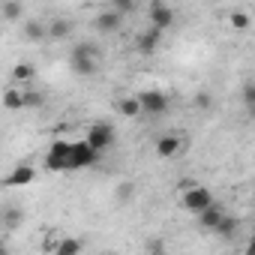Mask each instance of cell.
<instances>
[{
  "label": "cell",
  "instance_id": "cell-1",
  "mask_svg": "<svg viewBox=\"0 0 255 255\" xmlns=\"http://www.w3.org/2000/svg\"><path fill=\"white\" fill-rule=\"evenodd\" d=\"M69 63H72V69H75L78 75H93L96 66H99V51H96V45L78 42V45L72 48V54H69Z\"/></svg>",
  "mask_w": 255,
  "mask_h": 255
},
{
  "label": "cell",
  "instance_id": "cell-2",
  "mask_svg": "<svg viewBox=\"0 0 255 255\" xmlns=\"http://www.w3.org/2000/svg\"><path fill=\"white\" fill-rule=\"evenodd\" d=\"M114 138H117V132H114V126H111V123H93L90 129H87L84 144L99 156V153H105V150L114 144Z\"/></svg>",
  "mask_w": 255,
  "mask_h": 255
},
{
  "label": "cell",
  "instance_id": "cell-3",
  "mask_svg": "<svg viewBox=\"0 0 255 255\" xmlns=\"http://www.w3.org/2000/svg\"><path fill=\"white\" fill-rule=\"evenodd\" d=\"M69 147L72 141H63V138L51 141L45 153V171H69Z\"/></svg>",
  "mask_w": 255,
  "mask_h": 255
},
{
  "label": "cell",
  "instance_id": "cell-4",
  "mask_svg": "<svg viewBox=\"0 0 255 255\" xmlns=\"http://www.w3.org/2000/svg\"><path fill=\"white\" fill-rule=\"evenodd\" d=\"M180 204H183V210H189V213L198 216L201 210H207V207L213 204V192H210L207 186H189V189L183 192Z\"/></svg>",
  "mask_w": 255,
  "mask_h": 255
},
{
  "label": "cell",
  "instance_id": "cell-5",
  "mask_svg": "<svg viewBox=\"0 0 255 255\" xmlns=\"http://www.w3.org/2000/svg\"><path fill=\"white\" fill-rule=\"evenodd\" d=\"M99 156L84 144V141H72L69 147V171H81V168H90Z\"/></svg>",
  "mask_w": 255,
  "mask_h": 255
},
{
  "label": "cell",
  "instance_id": "cell-6",
  "mask_svg": "<svg viewBox=\"0 0 255 255\" xmlns=\"http://www.w3.org/2000/svg\"><path fill=\"white\" fill-rule=\"evenodd\" d=\"M135 99H138L141 111H147V114H165V111H168V96H165L162 90H144V93H138Z\"/></svg>",
  "mask_w": 255,
  "mask_h": 255
},
{
  "label": "cell",
  "instance_id": "cell-7",
  "mask_svg": "<svg viewBox=\"0 0 255 255\" xmlns=\"http://www.w3.org/2000/svg\"><path fill=\"white\" fill-rule=\"evenodd\" d=\"M147 12H150V27H156V30H165L174 24V9L168 3H162V0H153Z\"/></svg>",
  "mask_w": 255,
  "mask_h": 255
},
{
  "label": "cell",
  "instance_id": "cell-8",
  "mask_svg": "<svg viewBox=\"0 0 255 255\" xmlns=\"http://www.w3.org/2000/svg\"><path fill=\"white\" fill-rule=\"evenodd\" d=\"M159 45H162V30H156V27H147L144 33L135 36V48H138V54H144V57L156 54Z\"/></svg>",
  "mask_w": 255,
  "mask_h": 255
},
{
  "label": "cell",
  "instance_id": "cell-9",
  "mask_svg": "<svg viewBox=\"0 0 255 255\" xmlns=\"http://www.w3.org/2000/svg\"><path fill=\"white\" fill-rule=\"evenodd\" d=\"M183 150V138L180 135H159L156 138V156L159 159H171Z\"/></svg>",
  "mask_w": 255,
  "mask_h": 255
},
{
  "label": "cell",
  "instance_id": "cell-10",
  "mask_svg": "<svg viewBox=\"0 0 255 255\" xmlns=\"http://www.w3.org/2000/svg\"><path fill=\"white\" fill-rule=\"evenodd\" d=\"M33 177H36V168L33 165H18V168H12L3 177V186H30Z\"/></svg>",
  "mask_w": 255,
  "mask_h": 255
},
{
  "label": "cell",
  "instance_id": "cell-11",
  "mask_svg": "<svg viewBox=\"0 0 255 255\" xmlns=\"http://www.w3.org/2000/svg\"><path fill=\"white\" fill-rule=\"evenodd\" d=\"M222 216H225V207H219V204L213 201L207 210H201V213H198V225H201L204 231H213V228L219 225V219H222Z\"/></svg>",
  "mask_w": 255,
  "mask_h": 255
},
{
  "label": "cell",
  "instance_id": "cell-12",
  "mask_svg": "<svg viewBox=\"0 0 255 255\" xmlns=\"http://www.w3.org/2000/svg\"><path fill=\"white\" fill-rule=\"evenodd\" d=\"M213 231H216L222 240H234V237H237V231H240V216H231V213H225Z\"/></svg>",
  "mask_w": 255,
  "mask_h": 255
},
{
  "label": "cell",
  "instance_id": "cell-13",
  "mask_svg": "<svg viewBox=\"0 0 255 255\" xmlns=\"http://www.w3.org/2000/svg\"><path fill=\"white\" fill-rule=\"evenodd\" d=\"M96 30H102V33H111V30H117L120 27V15L114 12V9H105V12H99L96 15Z\"/></svg>",
  "mask_w": 255,
  "mask_h": 255
},
{
  "label": "cell",
  "instance_id": "cell-14",
  "mask_svg": "<svg viewBox=\"0 0 255 255\" xmlns=\"http://www.w3.org/2000/svg\"><path fill=\"white\" fill-rule=\"evenodd\" d=\"M45 30H48L51 39H66V36L72 33V21H66V18H54Z\"/></svg>",
  "mask_w": 255,
  "mask_h": 255
},
{
  "label": "cell",
  "instance_id": "cell-15",
  "mask_svg": "<svg viewBox=\"0 0 255 255\" xmlns=\"http://www.w3.org/2000/svg\"><path fill=\"white\" fill-rule=\"evenodd\" d=\"M54 255H81V240L78 237H63L54 246Z\"/></svg>",
  "mask_w": 255,
  "mask_h": 255
},
{
  "label": "cell",
  "instance_id": "cell-16",
  "mask_svg": "<svg viewBox=\"0 0 255 255\" xmlns=\"http://www.w3.org/2000/svg\"><path fill=\"white\" fill-rule=\"evenodd\" d=\"M3 108H9V111L24 108V93H21V90H15V87H9V90L3 93Z\"/></svg>",
  "mask_w": 255,
  "mask_h": 255
},
{
  "label": "cell",
  "instance_id": "cell-17",
  "mask_svg": "<svg viewBox=\"0 0 255 255\" xmlns=\"http://www.w3.org/2000/svg\"><path fill=\"white\" fill-rule=\"evenodd\" d=\"M117 108H120V114H123V117H138V114H141V105H138V99H135V96H123Z\"/></svg>",
  "mask_w": 255,
  "mask_h": 255
},
{
  "label": "cell",
  "instance_id": "cell-18",
  "mask_svg": "<svg viewBox=\"0 0 255 255\" xmlns=\"http://www.w3.org/2000/svg\"><path fill=\"white\" fill-rule=\"evenodd\" d=\"M33 75H36L33 63H15L12 66V81H33Z\"/></svg>",
  "mask_w": 255,
  "mask_h": 255
},
{
  "label": "cell",
  "instance_id": "cell-19",
  "mask_svg": "<svg viewBox=\"0 0 255 255\" xmlns=\"http://www.w3.org/2000/svg\"><path fill=\"white\" fill-rule=\"evenodd\" d=\"M24 15V6L21 3H0V18L3 21H15Z\"/></svg>",
  "mask_w": 255,
  "mask_h": 255
},
{
  "label": "cell",
  "instance_id": "cell-20",
  "mask_svg": "<svg viewBox=\"0 0 255 255\" xmlns=\"http://www.w3.org/2000/svg\"><path fill=\"white\" fill-rule=\"evenodd\" d=\"M0 219H3V225H6V228H18V225L24 222V213H21L18 207H9V210L0 213Z\"/></svg>",
  "mask_w": 255,
  "mask_h": 255
},
{
  "label": "cell",
  "instance_id": "cell-21",
  "mask_svg": "<svg viewBox=\"0 0 255 255\" xmlns=\"http://www.w3.org/2000/svg\"><path fill=\"white\" fill-rule=\"evenodd\" d=\"M24 36H27V39H33V42H39V39H45V36H48V30H45V24L30 21V24H24Z\"/></svg>",
  "mask_w": 255,
  "mask_h": 255
},
{
  "label": "cell",
  "instance_id": "cell-22",
  "mask_svg": "<svg viewBox=\"0 0 255 255\" xmlns=\"http://www.w3.org/2000/svg\"><path fill=\"white\" fill-rule=\"evenodd\" d=\"M147 255H168L165 240H162V237H150V240H147Z\"/></svg>",
  "mask_w": 255,
  "mask_h": 255
},
{
  "label": "cell",
  "instance_id": "cell-23",
  "mask_svg": "<svg viewBox=\"0 0 255 255\" xmlns=\"http://www.w3.org/2000/svg\"><path fill=\"white\" fill-rule=\"evenodd\" d=\"M249 24H252V21H249V15H246V12H240V9H237V12H231V27H234V30H246Z\"/></svg>",
  "mask_w": 255,
  "mask_h": 255
},
{
  "label": "cell",
  "instance_id": "cell-24",
  "mask_svg": "<svg viewBox=\"0 0 255 255\" xmlns=\"http://www.w3.org/2000/svg\"><path fill=\"white\" fill-rule=\"evenodd\" d=\"M45 102V96L39 93V90H27L24 93V108H36V105H42Z\"/></svg>",
  "mask_w": 255,
  "mask_h": 255
},
{
  "label": "cell",
  "instance_id": "cell-25",
  "mask_svg": "<svg viewBox=\"0 0 255 255\" xmlns=\"http://www.w3.org/2000/svg\"><path fill=\"white\" fill-rule=\"evenodd\" d=\"M114 12L117 15H129V12H135V3L132 0H114Z\"/></svg>",
  "mask_w": 255,
  "mask_h": 255
},
{
  "label": "cell",
  "instance_id": "cell-26",
  "mask_svg": "<svg viewBox=\"0 0 255 255\" xmlns=\"http://www.w3.org/2000/svg\"><path fill=\"white\" fill-rule=\"evenodd\" d=\"M243 105H246V108H252V105H255V84H252V81H246V84H243Z\"/></svg>",
  "mask_w": 255,
  "mask_h": 255
},
{
  "label": "cell",
  "instance_id": "cell-27",
  "mask_svg": "<svg viewBox=\"0 0 255 255\" xmlns=\"http://www.w3.org/2000/svg\"><path fill=\"white\" fill-rule=\"evenodd\" d=\"M129 195H132V183H120V186H117V198H120V201H126Z\"/></svg>",
  "mask_w": 255,
  "mask_h": 255
},
{
  "label": "cell",
  "instance_id": "cell-28",
  "mask_svg": "<svg viewBox=\"0 0 255 255\" xmlns=\"http://www.w3.org/2000/svg\"><path fill=\"white\" fill-rule=\"evenodd\" d=\"M195 105H198V108H210V105H213L210 93H198V96H195Z\"/></svg>",
  "mask_w": 255,
  "mask_h": 255
},
{
  "label": "cell",
  "instance_id": "cell-29",
  "mask_svg": "<svg viewBox=\"0 0 255 255\" xmlns=\"http://www.w3.org/2000/svg\"><path fill=\"white\" fill-rule=\"evenodd\" d=\"M0 255H12V249H9V243H6V240H0Z\"/></svg>",
  "mask_w": 255,
  "mask_h": 255
},
{
  "label": "cell",
  "instance_id": "cell-30",
  "mask_svg": "<svg viewBox=\"0 0 255 255\" xmlns=\"http://www.w3.org/2000/svg\"><path fill=\"white\" fill-rule=\"evenodd\" d=\"M0 24H3V18H0Z\"/></svg>",
  "mask_w": 255,
  "mask_h": 255
},
{
  "label": "cell",
  "instance_id": "cell-31",
  "mask_svg": "<svg viewBox=\"0 0 255 255\" xmlns=\"http://www.w3.org/2000/svg\"><path fill=\"white\" fill-rule=\"evenodd\" d=\"M0 225H3V219H0Z\"/></svg>",
  "mask_w": 255,
  "mask_h": 255
}]
</instances>
